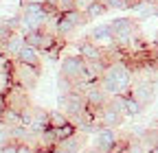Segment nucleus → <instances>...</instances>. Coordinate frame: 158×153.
Here are the masks:
<instances>
[{"mask_svg":"<svg viewBox=\"0 0 158 153\" xmlns=\"http://www.w3.org/2000/svg\"><path fill=\"white\" fill-rule=\"evenodd\" d=\"M132 83H134V70L125 59L110 61L106 72H103V76H101V81H99V85H101L110 96L127 94Z\"/></svg>","mask_w":158,"mask_h":153,"instance_id":"1","label":"nucleus"},{"mask_svg":"<svg viewBox=\"0 0 158 153\" xmlns=\"http://www.w3.org/2000/svg\"><path fill=\"white\" fill-rule=\"evenodd\" d=\"M110 26H112V33H114V46L121 48V50H125L132 42V37L138 35L136 20L134 18H127V15L125 18H114L110 22Z\"/></svg>","mask_w":158,"mask_h":153,"instance_id":"2","label":"nucleus"},{"mask_svg":"<svg viewBox=\"0 0 158 153\" xmlns=\"http://www.w3.org/2000/svg\"><path fill=\"white\" fill-rule=\"evenodd\" d=\"M84 70H86V59H84L79 53L66 55L64 59H62V66H59V74L66 76V79L73 81V83H79V81H81Z\"/></svg>","mask_w":158,"mask_h":153,"instance_id":"3","label":"nucleus"},{"mask_svg":"<svg viewBox=\"0 0 158 153\" xmlns=\"http://www.w3.org/2000/svg\"><path fill=\"white\" fill-rule=\"evenodd\" d=\"M40 74H42V68H33V66H24L15 61V72H13V85L22 88V90H33L40 81Z\"/></svg>","mask_w":158,"mask_h":153,"instance_id":"4","label":"nucleus"},{"mask_svg":"<svg viewBox=\"0 0 158 153\" xmlns=\"http://www.w3.org/2000/svg\"><path fill=\"white\" fill-rule=\"evenodd\" d=\"M156 90H158L156 83H152V81H147V79H138V81L132 83V88H130L127 94H130L132 99H136L143 107H147V105L154 101V96H156Z\"/></svg>","mask_w":158,"mask_h":153,"instance_id":"5","label":"nucleus"},{"mask_svg":"<svg viewBox=\"0 0 158 153\" xmlns=\"http://www.w3.org/2000/svg\"><path fill=\"white\" fill-rule=\"evenodd\" d=\"M84 99H86L88 109L101 112V109L108 105V101H110V94H108L101 85H99V83H94V85H88V88L84 90Z\"/></svg>","mask_w":158,"mask_h":153,"instance_id":"6","label":"nucleus"},{"mask_svg":"<svg viewBox=\"0 0 158 153\" xmlns=\"http://www.w3.org/2000/svg\"><path fill=\"white\" fill-rule=\"evenodd\" d=\"M118 140H121V138H118L116 129L101 127V129L94 133V142H92V147H94V149H99L101 153H114V149H116Z\"/></svg>","mask_w":158,"mask_h":153,"instance_id":"7","label":"nucleus"},{"mask_svg":"<svg viewBox=\"0 0 158 153\" xmlns=\"http://www.w3.org/2000/svg\"><path fill=\"white\" fill-rule=\"evenodd\" d=\"M77 53L84 57V59L90 64V61H108L106 59V50L99 46V44H94L92 40H79L77 42Z\"/></svg>","mask_w":158,"mask_h":153,"instance_id":"8","label":"nucleus"},{"mask_svg":"<svg viewBox=\"0 0 158 153\" xmlns=\"http://www.w3.org/2000/svg\"><path fill=\"white\" fill-rule=\"evenodd\" d=\"M123 114L118 112V109H114L110 103L99 112V125L101 127H108V129H116V127H121L123 125Z\"/></svg>","mask_w":158,"mask_h":153,"instance_id":"9","label":"nucleus"},{"mask_svg":"<svg viewBox=\"0 0 158 153\" xmlns=\"http://www.w3.org/2000/svg\"><path fill=\"white\" fill-rule=\"evenodd\" d=\"M88 40H92L94 44H99L101 48H103V46H112V44H114L112 26H110V24H97L94 29H90Z\"/></svg>","mask_w":158,"mask_h":153,"instance_id":"10","label":"nucleus"},{"mask_svg":"<svg viewBox=\"0 0 158 153\" xmlns=\"http://www.w3.org/2000/svg\"><path fill=\"white\" fill-rule=\"evenodd\" d=\"M24 46H27V44H24V35L18 31V33H13V35L9 37V40H7L2 46H0V50H2V53L9 57V59H15V57L20 55V50H22Z\"/></svg>","mask_w":158,"mask_h":153,"instance_id":"11","label":"nucleus"},{"mask_svg":"<svg viewBox=\"0 0 158 153\" xmlns=\"http://www.w3.org/2000/svg\"><path fill=\"white\" fill-rule=\"evenodd\" d=\"M13 61L18 64H24V66H33V68H42V53L37 48H31V46H24L20 50V55L15 57Z\"/></svg>","mask_w":158,"mask_h":153,"instance_id":"12","label":"nucleus"},{"mask_svg":"<svg viewBox=\"0 0 158 153\" xmlns=\"http://www.w3.org/2000/svg\"><path fill=\"white\" fill-rule=\"evenodd\" d=\"M51 127V123H48V109H44V107H33V116H31V131L33 133H42L44 129H48Z\"/></svg>","mask_w":158,"mask_h":153,"instance_id":"13","label":"nucleus"},{"mask_svg":"<svg viewBox=\"0 0 158 153\" xmlns=\"http://www.w3.org/2000/svg\"><path fill=\"white\" fill-rule=\"evenodd\" d=\"M84 142H86V136L84 133H75V136H70V138H66V140H62L57 147L62 149L64 153H81V149H84Z\"/></svg>","mask_w":158,"mask_h":153,"instance_id":"14","label":"nucleus"},{"mask_svg":"<svg viewBox=\"0 0 158 153\" xmlns=\"http://www.w3.org/2000/svg\"><path fill=\"white\" fill-rule=\"evenodd\" d=\"M123 109H125V116H130V118H136V116H141L143 114V105L138 103L136 99H132L130 94H123Z\"/></svg>","mask_w":158,"mask_h":153,"instance_id":"15","label":"nucleus"},{"mask_svg":"<svg viewBox=\"0 0 158 153\" xmlns=\"http://www.w3.org/2000/svg\"><path fill=\"white\" fill-rule=\"evenodd\" d=\"M86 18H88V20H99V18H101V15H106L108 13V7L106 5H101V2H94V0H92V2L86 7Z\"/></svg>","mask_w":158,"mask_h":153,"instance_id":"16","label":"nucleus"},{"mask_svg":"<svg viewBox=\"0 0 158 153\" xmlns=\"http://www.w3.org/2000/svg\"><path fill=\"white\" fill-rule=\"evenodd\" d=\"M48 123H51V127H53V129H59V127L68 125L70 120H68V116H66L64 112H59V109H51V112H48Z\"/></svg>","mask_w":158,"mask_h":153,"instance_id":"17","label":"nucleus"},{"mask_svg":"<svg viewBox=\"0 0 158 153\" xmlns=\"http://www.w3.org/2000/svg\"><path fill=\"white\" fill-rule=\"evenodd\" d=\"M0 120H2L7 127L22 125V123H20V112H18V109H13V107H7V109L2 112V118H0Z\"/></svg>","mask_w":158,"mask_h":153,"instance_id":"18","label":"nucleus"},{"mask_svg":"<svg viewBox=\"0 0 158 153\" xmlns=\"http://www.w3.org/2000/svg\"><path fill=\"white\" fill-rule=\"evenodd\" d=\"M123 153H147V147L143 144L141 138H130L125 142V151Z\"/></svg>","mask_w":158,"mask_h":153,"instance_id":"19","label":"nucleus"},{"mask_svg":"<svg viewBox=\"0 0 158 153\" xmlns=\"http://www.w3.org/2000/svg\"><path fill=\"white\" fill-rule=\"evenodd\" d=\"M44 31V29H42ZM42 31H27L22 33L24 35V44L31 46V48H37L40 50V42H42Z\"/></svg>","mask_w":158,"mask_h":153,"instance_id":"20","label":"nucleus"},{"mask_svg":"<svg viewBox=\"0 0 158 153\" xmlns=\"http://www.w3.org/2000/svg\"><path fill=\"white\" fill-rule=\"evenodd\" d=\"M55 133H57V144H59L62 140H66V138L75 136V133H77V127H75L73 123H68V125H64V127H59V129H55Z\"/></svg>","mask_w":158,"mask_h":153,"instance_id":"21","label":"nucleus"},{"mask_svg":"<svg viewBox=\"0 0 158 153\" xmlns=\"http://www.w3.org/2000/svg\"><path fill=\"white\" fill-rule=\"evenodd\" d=\"M11 35H13V31H11V29H9L2 20H0V46H2V44L9 40V37H11Z\"/></svg>","mask_w":158,"mask_h":153,"instance_id":"22","label":"nucleus"},{"mask_svg":"<svg viewBox=\"0 0 158 153\" xmlns=\"http://www.w3.org/2000/svg\"><path fill=\"white\" fill-rule=\"evenodd\" d=\"M2 153H18V142H9L2 147Z\"/></svg>","mask_w":158,"mask_h":153,"instance_id":"23","label":"nucleus"},{"mask_svg":"<svg viewBox=\"0 0 158 153\" xmlns=\"http://www.w3.org/2000/svg\"><path fill=\"white\" fill-rule=\"evenodd\" d=\"M18 153H35V147H31V144H18Z\"/></svg>","mask_w":158,"mask_h":153,"instance_id":"24","label":"nucleus"},{"mask_svg":"<svg viewBox=\"0 0 158 153\" xmlns=\"http://www.w3.org/2000/svg\"><path fill=\"white\" fill-rule=\"evenodd\" d=\"M5 109H7V101H5V94H0V118H2Z\"/></svg>","mask_w":158,"mask_h":153,"instance_id":"25","label":"nucleus"},{"mask_svg":"<svg viewBox=\"0 0 158 153\" xmlns=\"http://www.w3.org/2000/svg\"><path fill=\"white\" fill-rule=\"evenodd\" d=\"M35 153H53V149H46V147H35Z\"/></svg>","mask_w":158,"mask_h":153,"instance_id":"26","label":"nucleus"},{"mask_svg":"<svg viewBox=\"0 0 158 153\" xmlns=\"http://www.w3.org/2000/svg\"><path fill=\"white\" fill-rule=\"evenodd\" d=\"M7 59H9V57H7V55H5L2 50H0V68H2V66H5V61H7Z\"/></svg>","mask_w":158,"mask_h":153,"instance_id":"27","label":"nucleus"},{"mask_svg":"<svg viewBox=\"0 0 158 153\" xmlns=\"http://www.w3.org/2000/svg\"><path fill=\"white\" fill-rule=\"evenodd\" d=\"M84 153H101V151H99V149H94V147H90V149H86Z\"/></svg>","mask_w":158,"mask_h":153,"instance_id":"28","label":"nucleus"},{"mask_svg":"<svg viewBox=\"0 0 158 153\" xmlns=\"http://www.w3.org/2000/svg\"><path fill=\"white\" fill-rule=\"evenodd\" d=\"M147 153H158V144H156V147H149V149H147Z\"/></svg>","mask_w":158,"mask_h":153,"instance_id":"29","label":"nucleus"},{"mask_svg":"<svg viewBox=\"0 0 158 153\" xmlns=\"http://www.w3.org/2000/svg\"><path fill=\"white\" fill-rule=\"evenodd\" d=\"M154 46L158 48V31H156V35H154Z\"/></svg>","mask_w":158,"mask_h":153,"instance_id":"30","label":"nucleus"},{"mask_svg":"<svg viewBox=\"0 0 158 153\" xmlns=\"http://www.w3.org/2000/svg\"><path fill=\"white\" fill-rule=\"evenodd\" d=\"M0 94H5V83H2V79H0Z\"/></svg>","mask_w":158,"mask_h":153,"instance_id":"31","label":"nucleus"},{"mask_svg":"<svg viewBox=\"0 0 158 153\" xmlns=\"http://www.w3.org/2000/svg\"><path fill=\"white\" fill-rule=\"evenodd\" d=\"M94 2H101V5H106V7H108V2H110V0H94Z\"/></svg>","mask_w":158,"mask_h":153,"instance_id":"32","label":"nucleus"},{"mask_svg":"<svg viewBox=\"0 0 158 153\" xmlns=\"http://www.w3.org/2000/svg\"><path fill=\"white\" fill-rule=\"evenodd\" d=\"M154 129H156V131H158V120H156V123H154Z\"/></svg>","mask_w":158,"mask_h":153,"instance_id":"33","label":"nucleus"},{"mask_svg":"<svg viewBox=\"0 0 158 153\" xmlns=\"http://www.w3.org/2000/svg\"><path fill=\"white\" fill-rule=\"evenodd\" d=\"M2 127H5V123H2V120H0V129H2Z\"/></svg>","mask_w":158,"mask_h":153,"instance_id":"34","label":"nucleus"},{"mask_svg":"<svg viewBox=\"0 0 158 153\" xmlns=\"http://www.w3.org/2000/svg\"><path fill=\"white\" fill-rule=\"evenodd\" d=\"M152 2H158V0H152Z\"/></svg>","mask_w":158,"mask_h":153,"instance_id":"35","label":"nucleus"}]
</instances>
